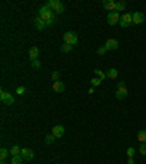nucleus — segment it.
Masks as SVG:
<instances>
[{"instance_id": "f257e3e1", "label": "nucleus", "mask_w": 146, "mask_h": 164, "mask_svg": "<svg viewBox=\"0 0 146 164\" xmlns=\"http://www.w3.org/2000/svg\"><path fill=\"white\" fill-rule=\"evenodd\" d=\"M38 16H40L41 19L47 24L48 21H51L53 18L56 16V13H54V12H53V10L47 6V5H44V6H41V8H40V15H38Z\"/></svg>"}, {"instance_id": "f03ea898", "label": "nucleus", "mask_w": 146, "mask_h": 164, "mask_svg": "<svg viewBox=\"0 0 146 164\" xmlns=\"http://www.w3.org/2000/svg\"><path fill=\"white\" fill-rule=\"evenodd\" d=\"M47 6H48L54 13H63V12H65V5H63L60 0H50L48 3H47Z\"/></svg>"}, {"instance_id": "7ed1b4c3", "label": "nucleus", "mask_w": 146, "mask_h": 164, "mask_svg": "<svg viewBox=\"0 0 146 164\" xmlns=\"http://www.w3.org/2000/svg\"><path fill=\"white\" fill-rule=\"evenodd\" d=\"M129 95V91H127V87L124 82H118L117 85V91H115V97L118 100H124L126 97Z\"/></svg>"}, {"instance_id": "20e7f679", "label": "nucleus", "mask_w": 146, "mask_h": 164, "mask_svg": "<svg viewBox=\"0 0 146 164\" xmlns=\"http://www.w3.org/2000/svg\"><path fill=\"white\" fill-rule=\"evenodd\" d=\"M63 40H65L66 44L76 46V44H78V41H79V38H78V34H76V32H66L65 35H63Z\"/></svg>"}, {"instance_id": "39448f33", "label": "nucleus", "mask_w": 146, "mask_h": 164, "mask_svg": "<svg viewBox=\"0 0 146 164\" xmlns=\"http://www.w3.org/2000/svg\"><path fill=\"white\" fill-rule=\"evenodd\" d=\"M0 100H2V103H5V104H8V106H10V104L15 103V98H13L9 92H6V91H2V92H0Z\"/></svg>"}, {"instance_id": "423d86ee", "label": "nucleus", "mask_w": 146, "mask_h": 164, "mask_svg": "<svg viewBox=\"0 0 146 164\" xmlns=\"http://www.w3.org/2000/svg\"><path fill=\"white\" fill-rule=\"evenodd\" d=\"M120 15H118V12H110L108 13V16H107V21H108V24L110 25H115V24H120Z\"/></svg>"}, {"instance_id": "0eeeda50", "label": "nucleus", "mask_w": 146, "mask_h": 164, "mask_svg": "<svg viewBox=\"0 0 146 164\" xmlns=\"http://www.w3.org/2000/svg\"><path fill=\"white\" fill-rule=\"evenodd\" d=\"M131 21H133L134 25L143 24V22H145V15H143L142 12H134V13L131 15Z\"/></svg>"}, {"instance_id": "6e6552de", "label": "nucleus", "mask_w": 146, "mask_h": 164, "mask_svg": "<svg viewBox=\"0 0 146 164\" xmlns=\"http://www.w3.org/2000/svg\"><path fill=\"white\" fill-rule=\"evenodd\" d=\"M131 24H133V21H131V15H130V13H124V15L120 18V25H121L123 28L130 26Z\"/></svg>"}, {"instance_id": "1a4fd4ad", "label": "nucleus", "mask_w": 146, "mask_h": 164, "mask_svg": "<svg viewBox=\"0 0 146 164\" xmlns=\"http://www.w3.org/2000/svg\"><path fill=\"white\" fill-rule=\"evenodd\" d=\"M115 5H117V2H114V0H104L102 2V8L110 10V12H115Z\"/></svg>"}, {"instance_id": "9d476101", "label": "nucleus", "mask_w": 146, "mask_h": 164, "mask_svg": "<svg viewBox=\"0 0 146 164\" xmlns=\"http://www.w3.org/2000/svg\"><path fill=\"white\" fill-rule=\"evenodd\" d=\"M21 155L24 160H32L34 158V151L32 149H29V148H22V151H21Z\"/></svg>"}, {"instance_id": "9b49d317", "label": "nucleus", "mask_w": 146, "mask_h": 164, "mask_svg": "<svg viewBox=\"0 0 146 164\" xmlns=\"http://www.w3.org/2000/svg\"><path fill=\"white\" fill-rule=\"evenodd\" d=\"M53 135H54L56 138H61V136L65 135V128H63L61 125H56V126L53 128Z\"/></svg>"}, {"instance_id": "f8f14e48", "label": "nucleus", "mask_w": 146, "mask_h": 164, "mask_svg": "<svg viewBox=\"0 0 146 164\" xmlns=\"http://www.w3.org/2000/svg\"><path fill=\"white\" fill-rule=\"evenodd\" d=\"M105 49H107V50H117V49H118V41L114 40V38H110V40H107Z\"/></svg>"}, {"instance_id": "ddd939ff", "label": "nucleus", "mask_w": 146, "mask_h": 164, "mask_svg": "<svg viewBox=\"0 0 146 164\" xmlns=\"http://www.w3.org/2000/svg\"><path fill=\"white\" fill-rule=\"evenodd\" d=\"M34 24H35V28H37L38 31H42V29H44V28L47 26V24H45V22H44V21H42V19H41L40 16H37V18H35Z\"/></svg>"}, {"instance_id": "4468645a", "label": "nucleus", "mask_w": 146, "mask_h": 164, "mask_svg": "<svg viewBox=\"0 0 146 164\" xmlns=\"http://www.w3.org/2000/svg\"><path fill=\"white\" fill-rule=\"evenodd\" d=\"M65 84L63 82H60V81H56V82H53V90L56 91V92H63L65 91Z\"/></svg>"}, {"instance_id": "2eb2a0df", "label": "nucleus", "mask_w": 146, "mask_h": 164, "mask_svg": "<svg viewBox=\"0 0 146 164\" xmlns=\"http://www.w3.org/2000/svg\"><path fill=\"white\" fill-rule=\"evenodd\" d=\"M40 56V49L38 47H32V49L29 50V59L31 60H37Z\"/></svg>"}, {"instance_id": "dca6fc26", "label": "nucleus", "mask_w": 146, "mask_h": 164, "mask_svg": "<svg viewBox=\"0 0 146 164\" xmlns=\"http://www.w3.org/2000/svg\"><path fill=\"white\" fill-rule=\"evenodd\" d=\"M138 139L142 142V144H146V131L142 129V131L138 132Z\"/></svg>"}, {"instance_id": "f3484780", "label": "nucleus", "mask_w": 146, "mask_h": 164, "mask_svg": "<svg viewBox=\"0 0 146 164\" xmlns=\"http://www.w3.org/2000/svg\"><path fill=\"white\" fill-rule=\"evenodd\" d=\"M118 76V70L117 69H114V67H111L108 72H107V78H111V79H114V78H117Z\"/></svg>"}, {"instance_id": "a211bd4d", "label": "nucleus", "mask_w": 146, "mask_h": 164, "mask_svg": "<svg viewBox=\"0 0 146 164\" xmlns=\"http://www.w3.org/2000/svg\"><path fill=\"white\" fill-rule=\"evenodd\" d=\"M21 148L18 147V145H13V147L10 148V155L12 157H15V155H21Z\"/></svg>"}, {"instance_id": "6ab92c4d", "label": "nucleus", "mask_w": 146, "mask_h": 164, "mask_svg": "<svg viewBox=\"0 0 146 164\" xmlns=\"http://www.w3.org/2000/svg\"><path fill=\"white\" fill-rule=\"evenodd\" d=\"M126 9V2H117L115 5V12H123Z\"/></svg>"}, {"instance_id": "aec40b11", "label": "nucleus", "mask_w": 146, "mask_h": 164, "mask_svg": "<svg viewBox=\"0 0 146 164\" xmlns=\"http://www.w3.org/2000/svg\"><path fill=\"white\" fill-rule=\"evenodd\" d=\"M9 154H10V151H8L6 148H2V149H0V158H2V160H6Z\"/></svg>"}, {"instance_id": "412c9836", "label": "nucleus", "mask_w": 146, "mask_h": 164, "mask_svg": "<svg viewBox=\"0 0 146 164\" xmlns=\"http://www.w3.org/2000/svg\"><path fill=\"white\" fill-rule=\"evenodd\" d=\"M94 72H95V75H97V76L99 78V79H101V81H104V79L107 78V73H104V72H102V70H99V69H95Z\"/></svg>"}, {"instance_id": "4be33fe9", "label": "nucleus", "mask_w": 146, "mask_h": 164, "mask_svg": "<svg viewBox=\"0 0 146 164\" xmlns=\"http://www.w3.org/2000/svg\"><path fill=\"white\" fill-rule=\"evenodd\" d=\"M22 161H24L22 155H15V157H12V164H22Z\"/></svg>"}, {"instance_id": "5701e85b", "label": "nucleus", "mask_w": 146, "mask_h": 164, "mask_svg": "<svg viewBox=\"0 0 146 164\" xmlns=\"http://www.w3.org/2000/svg\"><path fill=\"white\" fill-rule=\"evenodd\" d=\"M73 50V46H70V44H63V46H61V51H63V53H69V51H72Z\"/></svg>"}, {"instance_id": "b1692460", "label": "nucleus", "mask_w": 146, "mask_h": 164, "mask_svg": "<svg viewBox=\"0 0 146 164\" xmlns=\"http://www.w3.org/2000/svg\"><path fill=\"white\" fill-rule=\"evenodd\" d=\"M126 154H127V157L129 158H133V155L136 154V149L133 147H130V148H127V151H126Z\"/></svg>"}, {"instance_id": "393cba45", "label": "nucleus", "mask_w": 146, "mask_h": 164, "mask_svg": "<svg viewBox=\"0 0 146 164\" xmlns=\"http://www.w3.org/2000/svg\"><path fill=\"white\" fill-rule=\"evenodd\" d=\"M91 84H92V87H98V85L102 84V81H101L99 78H92V79H91Z\"/></svg>"}, {"instance_id": "a878e982", "label": "nucleus", "mask_w": 146, "mask_h": 164, "mask_svg": "<svg viewBox=\"0 0 146 164\" xmlns=\"http://www.w3.org/2000/svg\"><path fill=\"white\" fill-rule=\"evenodd\" d=\"M54 141H56V136H54L53 133H51V135H47V136H45V142H47V144H53Z\"/></svg>"}, {"instance_id": "bb28decb", "label": "nucleus", "mask_w": 146, "mask_h": 164, "mask_svg": "<svg viewBox=\"0 0 146 164\" xmlns=\"http://www.w3.org/2000/svg\"><path fill=\"white\" fill-rule=\"evenodd\" d=\"M31 65H32V67L34 69H41V62L37 59V60H32L31 62Z\"/></svg>"}, {"instance_id": "cd10ccee", "label": "nucleus", "mask_w": 146, "mask_h": 164, "mask_svg": "<svg viewBox=\"0 0 146 164\" xmlns=\"http://www.w3.org/2000/svg\"><path fill=\"white\" fill-rule=\"evenodd\" d=\"M139 152H140L142 155H146V144H142V145L139 147Z\"/></svg>"}, {"instance_id": "c85d7f7f", "label": "nucleus", "mask_w": 146, "mask_h": 164, "mask_svg": "<svg viewBox=\"0 0 146 164\" xmlns=\"http://www.w3.org/2000/svg\"><path fill=\"white\" fill-rule=\"evenodd\" d=\"M107 51H108V50L105 49V46H102V47H99V49H98V54H99V56H104Z\"/></svg>"}, {"instance_id": "c756f323", "label": "nucleus", "mask_w": 146, "mask_h": 164, "mask_svg": "<svg viewBox=\"0 0 146 164\" xmlns=\"http://www.w3.org/2000/svg\"><path fill=\"white\" fill-rule=\"evenodd\" d=\"M51 78H53V81H54V82H56V81H58V78H60V73L54 70V72H53V75H51Z\"/></svg>"}, {"instance_id": "7c9ffc66", "label": "nucleus", "mask_w": 146, "mask_h": 164, "mask_svg": "<svg viewBox=\"0 0 146 164\" xmlns=\"http://www.w3.org/2000/svg\"><path fill=\"white\" fill-rule=\"evenodd\" d=\"M16 94H19V95L25 94V88H24V87H18V88H16Z\"/></svg>"}, {"instance_id": "2f4dec72", "label": "nucleus", "mask_w": 146, "mask_h": 164, "mask_svg": "<svg viewBox=\"0 0 146 164\" xmlns=\"http://www.w3.org/2000/svg\"><path fill=\"white\" fill-rule=\"evenodd\" d=\"M127 164H134V160H133V158H129V160H127Z\"/></svg>"}, {"instance_id": "473e14b6", "label": "nucleus", "mask_w": 146, "mask_h": 164, "mask_svg": "<svg viewBox=\"0 0 146 164\" xmlns=\"http://www.w3.org/2000/svg\"><path fill=\"white\" fill-rule=\"evenodd\" d=\"M0 164H6V161H5V160H2V163Z\"/></svg>"}]
</instances>
